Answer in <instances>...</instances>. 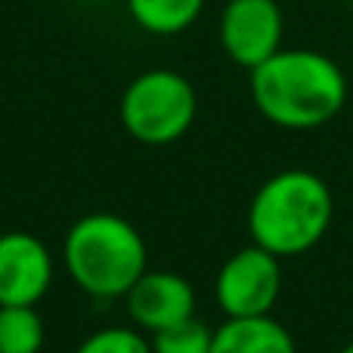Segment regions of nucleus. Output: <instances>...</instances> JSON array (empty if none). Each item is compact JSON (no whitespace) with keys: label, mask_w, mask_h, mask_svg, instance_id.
I'll return each mask as SVG.
<instances>
[{"label":"nucleus","mask_w":353,"mask_h":353,"mask_svg":"<svg viewBox=\"0 0 353 353\" xmlns=\"http://www.w3.org/2000/svg\"><path fill=\"white\" fill-rule=\"evenodd\" d=\"M257 115L282 130H319L347 105V74L332 56L310 47H282L248 72Z\"/></svg>","instance_id":"obj_1"},{"label":"nucleus","mask_w":353,"mask_h":353,"mask_svg":"<svg viewBox=\"0 0 353 353\" xmlns=\"http://www.w3.org/2000/svg\"><path fill=\"white\" fill-rule=\"evenodd\" d=\"M335 195L319 174L285 168L267 176L248 201V236L279 261L313 251L332 230Z\"/></svg>","instance_id":"obj_2"},{"label":"nucleus","mask_w":353,"mask_h":353,"mask_svg":"<svg viewBox=\"0 0 353 353\" xmlns=\"http://www.w3.org/2000/svg\"><path fill=\"white\" fill-rule=\"evenodd\" d=\"M62 267L84 294L118 301L149 270V248L130 220L97 211L68 226L62 239Z\"/></svg>","instance_id":"obj_3"},{"label":"nucleus","mask_w":353,"mask_h":353,"mask_svg":"<svg viewBox=\"0 0 353 353\" xmlns=\"http://www.w3.org/2000/svg\"><path fill=\"white\" fill-rule=\"evenodd\" d=\"M199 115L192 81L174 68H146L121 93V128L143 146H171L183 140Z\"/></svg>","instance_id":"obj_4"},{"label":"nucleus","mask_w":353,"mask_h":353,"mask_svg":"<svg viewBox=\"0 0 353 353\" xmlns=\"http://www.w3.org/2000/svg\"><path fill=\"white\" fill-rule=\"evenodd\" d=\"M282 298V261L261 245L232 251L217 270L214 301L223 316H267Z\"/></svg>","instance_id":"obj_5"},{"label":"nucleus","mask_w":353,"mask_h":353,"mask_svg":"<svg viewBox=\"0 0 353 353\" xmlns=\"http://www.w3.org/2000/svg\"><path fill=\"white\" fill-rule=\"evenodd\" d=\"M217 41L239 68L263 65L285 41V12L279 0H226L217 19Z\"/></svg>","instance_id":"obj_6"},{"label":"nucleus","mask_w":353,"mask_h":353,"mask_svg":"<svg viewBox=\"0 0 353 353\" xmlns=\"http://www.w3.org/2000/svg\"><path fill=\"white\" fill-rule=\"evenodd\" d=\"M53 251L34 232H0V307H37L53 288Z\"/></svg>","instance_id":"obj_7"},{"label":"nucleus","mask_w":353,"mask_h":353,"mask_svg":"<svg viewBox=\"0 0 353 353\" xmlns=\"http://www.w3.org/2000/svg\"><path fill=\"white\" fill-rule=\"evenodd\" d=\"M124 304H128L130 323L146 335H155L161 329L192 319L199 301L186 276L171 273V270H146L124 294Z\"/></svg>","instance_id":"obj_8"},{"label":"nucleus","mask_w":353,"mask_h":353,"mask_svg":"<svg viewBox=\"0 0 353 353\" xmlns=\"http://www.w3.org/2000/svg\"><path fill=\"white\" fill-rule=\"evenodd\" d=\"M211 353H298L294 335L273 316H223Z\"/></svg>","instance_id":"obj_9"},{"label":"nucleus","mask_w":353,"mask_h":353,"mask_svg":"<svg viewBox=\"0 0 353 353\" xmlns=\"http://www.w3.org/2000/svg\"><path fill=\"white\" fill-rule=\"evenodd\" d=\"M208 0H124L130 22L152 37H174L201 19Z\"/></svg>","instance_id":"obj_10"},{"label":"nucleus","mask_w":353,"mask_h":353,"mask_svg":"<svg viewBox=\"0 0 353 353\" xmlns=\"http://www.w3.org/2000/svg\"><path fill=\"white\" fill-rule=\"evenodd\" d=\"M47 341L37 307H0V353H41Z\"/></svg>","instance_id":"obj_11"},{"label":"nucleus","mask_w":353,"mask_h":353,"mask_svg":"<svg viewBox=\"0 0 353 353\" xmlns=\"http://www.w3.org/2000/svg\"><path fill=\"white\" fill-rule=\"evenodd\" d=\"M149 344H152V353H211L214 329L199 316H192L186 323L149 335Z\"/></svg>","instance_id":"obj_12"},{"label":"nucleus","mask_w":353,"mask_h":353,"mask_svg":"<svg viewBox=\"0 0 353 353\" xmlns=\"http://www.w3.org/2000/svg\"><path fill=\"white\" fill-rule=\"evenodd\" d=\"M74 353H152V344L137 325H105L87 335Z\"/></svg>","instance_id":"obj_13"},{"label":"nucleus","mask_w":353,"mask_h":353,"mask_svg":"<svg viewBox=\"0 0 353 353\" xmlns=\"http://www.w3.org/2000/svg\"><path fill=\"white\" fill-rule=\"evenodd\" d=\"M338 353H353V341H350V344H344V347L338 350Z\"/></svg>","instance_id":"obj_14"},{"label":"nucleus","mask_w":353,"mask_h":353,"mask_svg":"<svg viewBox=\"0 0 353 353\" xmlns=\"http://www.w3.org/2000/svg\"><path fill=\"white\" fill-rule=\"evenodd\" d=\"M344 3H350V6H353V0H344Z\"/></svg>","instance_id":"obj_15"}]
</instances>
